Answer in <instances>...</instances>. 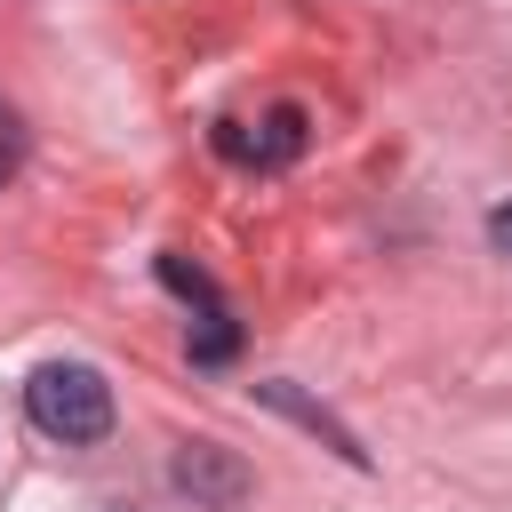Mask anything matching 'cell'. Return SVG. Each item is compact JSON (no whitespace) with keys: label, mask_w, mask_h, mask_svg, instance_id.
I'll return each instance as SVG.
<instances>
[{"label":"cell","mask_w":512,"mask_h":512,"mask_svg":"<svg viewBox=\"0 0 512 512\" xmlns=\"http://www.w3.org/2000/svg\"><path fill=\"white\" fill-rule=\"evenodd\" d=\"M488 240H496V248H504V256H512V200H504V208H496V216H488Z\"/></svg>","instance_id":"obj_8"},{"label":"cell","mask_w":512,"mask_h":512,"mask_svg":"<svg viewBox=\"0 0 512 512\" xmlns=\"http://www.w3.org/2000/svg\"><path fill=\"white\" fill-rule=\"evenodd\" d=\"M176 488H192L200 504H240V488H248V472L224 456V448H208V440H192L184 456H176Z\"/></svg>","instance_id":"obj_3"},{"label":"cell","mask_w":512,"mask_h":512,"mask_svg":"<svg viewBox=\"0 0 512 512\" xmlns=\"http://www.w3.org/2000/svg\"><path fill=\"white\" fill-rule=\"evenodd\" d=\"M160 280H168V288H176V296H192V304H200V312H216V288H208V272H192V264H184V256H160Z\"/></svg>","instance_id":"obj_6"},{"label":"cell","mask_w":512,"mask_h":512,"mask_svg":"<svg viewBox=\"0 0 512 512\" xmlns=\"http://www.w3.org/2000/svg\"><path fill=\"white\" fill-rule=\"evenodd\" d=\"M232 352H240L232 312H224V304H216V312H200V320H192V360H200V368H224Z\"/></svg>","instance_id":"obj_4"},{"label":"cell","mask_w":512,"mask_h":512,"mask_svg":"<svg viewBox=\"0 0 512 512\" xmlns=\"http://www.w3.org/2000/svg\"><path fill=\"white\" fill-rule=\"evenodd\" d=\"M264 400H272V408H288V416H296V424H312V432H328V448H336V456H352V464H360V448H352V432H344V424H328V416H320V408H304V400H296V392H288V384H264Z\"/></svg>","instance_id":"obj_5"},{"label":"cell","mask_w":512,"mask_h":512,"mask_svg":"<svg viewBox=\"0 0 512 512\" xmlns=\"http://www.w3.org/2000/svg\"><path fill=\"white\" fill-rule=\"evenodd\" d=\"M24 416H32L48 440L88 448V440L112 432V384H104L88 360H48V368L24 384Z\"/></svg>","instance_id":"obj_1"},{"label":"cell","mask_w":512,"mask_h":512,"mask_svg":"<svg viewBox=\"0 0 512 512\" xmlns=\"http://www.w3.org/2000/svg\"><path fill=\"white\" fill-rule=\"evenodd\" d=\"M216 144H224L232 160L288 168V160L304 152V112H296V104H280V112H264V128H256V136H240V120H224V128H216Z\"/></svg>","instance_id":"obj_2"},{"label":"cell","mask_w":512,"mask_h":512,"mask_svg":"<svg viewBox=\"0 0 512 512\" xmlns=\"http://www.w3.org/2000/svg\"><path fill=\"white\" fill-rule=\"evenodd\" d=\"M16 168H24V128H16V112L0 104V184H8Z\"/></svg>","instance_id":"obj_7"}]
</instances>
